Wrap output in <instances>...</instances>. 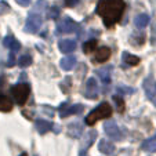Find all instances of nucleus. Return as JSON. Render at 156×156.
I'll return each mask as SVG.
<instances>
[{
  "mask_svg": "<svg viewBox=\"0 0 156 156\" xmlns=\"http://www.w3.org/2000/svg\"><path fill=\"white\" fill-rule=\"evenodd\" d=\"M124 11L123 0H98L95 12L102 18L106 28H112L119 22Z\"/></svg>",
  "mask_w": 156,
  "mask_h": 156,
  "instance_id": "1",
  "label": "nucleus"
},
{
  "mask_svg": "<svg viewBox=\"0 0 156 156\" xmlns=\"http://www.w3.org/2000/svg\"><path fill=\"white\" fill-rule=\"evenodd\" d=\"M112 116V106L108 102H102L101 105H98L97 108H94L91 112L88 113L84 119V123L87 126H93L101 119H108Z\"/></svg>",
  "mask_w": 156,
  "mask_h": 156,
  "instance_id": "2",
  "label": "nucleus"
},
{
  "mask_svg": "<svg viewBox=\"0 0 156 156\" xmlns=\"http://www.w3.org/2000/svg\"><path fill=\"white\" fill-rule=\"evenodd\" d=\"M11 94L18 105H24L30 95V86L27 83H18V84L12 86Z\"/></svg>",
  "mask_w": 156,
  "mask_h": 156,
  "instance_id": "3",
  "label": "nucleus"
},
{
  "mask_svg": "<svg viewBox=\"0 0 156 156\" xmlns=\"http://www.w3.org/2000/svg\"><path fill=\"white\" fill-rule=\"evenodd\" d=\"M41 24H43V17H41L37 11H32L27 18L24 30L28 33H36L39 29H40Z\"/></svg>",
  "mask_w": 156,
  "mask_h": 156,
  "instance_id": "4",
  "label": "nucleus"
},
{
  "mask_svg": "<svg viewBox=\"0 0 156 156\" xmlns=\"http://www.w3.org/2000/svg\"><path fill=\"white\" fill-rule=\"evenodd\" d=\"M77 28H79V25L69 17H64L57 22V32L58 33H72L77 30Z\"/></svg>",
  "mask_w": 156,
  "mask_h": 156,
  "instance_id": "5",
  "label": "nucleus"
},
{
  "mask_svg": "<svg viewBox=\"0 0 156 156\" xmlns=\"http://www.w3.org/2000/svg\"><path fill=\"white\" fill-rule=\"evenodd\" d=\"M142 87H144V91L147 94V97L152 101L153 105H156V83L152 77H147L142 83Z\"/></svg>",
  "mask_w": 156,
  "mask_h": 156,
  "instance_id": "6",
  "label": "nucleus"
},
{
  "mask_svg": "<svg viewBox=\"0 0 156 156\" xmlns=\"http://www.w3.org/2000/svg\"><path fill=\"white\" fill-rule=\"evenodd\" d=\"M104 130H105V133L108 134V137H111L113 141H120L122 140V133H120V130H119L118 124L113 120L106 122V123L104 124Z\"/></svg>",
  "mask_w": 156,
  "mask_h": 156,
  "instance_id": "7",
  "label": "nucleus"
},
{
  "mask_svg": "<svg viewBox=\"0 0 156 156\" xmlns=\"http://www.w3.org/2000/svg\"><path fill=\"white\" fill-rule=\"evenodd\" d=\"M86 97L91 98V100H95L98 97V83L94 77H90L86 82V91H84Z\"/></svg>",
  "mask_w": 156,
  "mask_h": 156,
  "instance_id": "8",
  "label": "nucleus"
},
{
  "mask_svg": "<svg viewBox=\"0 0 156 156\" xmlns=\"http://www.w3.org/2000/svg\"><path fill=\"white\" fill-rule=\"evenodd\" d=\"M66 104H62L61 108H59V116L61 118H66V116H71V115H76V113H80L84 109V106L82 104H75V105L69 106V108H65Z\"/></svg>",
  "mask_w": 156,
  "mask_h": 156,
  "instance_id": "9",
  "label": "nucleus"
},
{
  "mask_svg": "<svg viewBox=\"0 0 156 156\" xmlns=\"http://www.w3.org/2000/svg\"><path fill=\"white\" fill-rule=\"evenodd\" d=\"M58 48H59V51L64 53V54H71L76 50V41L72 40V39H64V40H59Z\"/></svg>",
  "mask_w": 156,
  "mask_h": 156,
  "instance_id": "10",
  "label": "nucleus"
},
{
  "mask_svg": "<svg viewBox=\"0 0 156 156\" xmlns=\"http://www.w3.org/2000/svg\"><path fill=\"white\" fill-rule=\"evenodd\" d=\"M83 133V124L80 122H72L68 126V136L72 138H79Z\"/></svg>",
  "mask_w": 156,
  "mask_h": 156,
  "instance_id": "11",
  "label": "nucleus"
},
{
  "mask_svg": "<svg viewBox=\"0 0 156 156\" xmlns=\"http://www.w3.org/2000/svg\"><path fill=\"white\" fill-rule=\"evenodd\" d=\"M97 138V131L95 130H91V131H88L87 134L84 136L82 141V145H80V151H87V148H90L93 145V142L95 141Z\"/></svg>",
  "mask_w": 156,
  "mask_h": 156,
  "instance_id": "12",
  "label": "nucleus"
},
{
  "mask_svg": "<svg viewBox=\"0 0 156 156\" xmlns=\"http://www.w3.org/2000/svg\"><path fill=\"white\" fill-rule=\"evenodd\" d=\"M3 44H4V47L10 48L11 50V53H15V51H18L21 48V44L20 41L17 40V39L14 37V36H6V37L3 39Z\"/></svg>",
  "mask_w": 156,
  "mask_h": 156,
  "instance_id": "13",
  "label": "nucleus"
},
{
  "mask_svg": "<svg viewBox=\"0 0 156 156\" xmlns=\"http://www.w3.org/2000/svg\"><path fill=\"white\" fill-rule=\"evenodd\" d=\"M76 57L75 55H68V57H65V58L61 59V62H59V66H61L64 71H72V69L76 66Z\"/></svg>",
  "mask_w": 156,
  "mask_h": 156,
  "instance_id": "14",
  "label": "nucleus"
},
{
  "mask_svg": "<svg viewBox=\"0 0 156 156\" xmlns=\"http://www.w3.org/2000/svg\"><path fill=\"white\" fill-rule=\"evenodd\" d=\"M35 126H36V130H37L40 134H46L47 131H50L53 129V123L48 120H44V119H37L35 122Z\"/></svg>",
  "mask_w": 156,
  "mask_h": 156,
  "instance_id": "15",
  "label": "nucleus"
},
{
  "mask_svg": "<svg viewBox=\"0 0 156 156\" xmlns=\"http://www.w3.org/2000/svg\"><path fill=\"white\" fill-rule=\"evenodd\" d=\"M98 149L104 155H112L115 152V145H112V142L106 141V140H101L98 144Z\"/></svg>",
  "mask_w": 156,
  "mask_h": 156,
  "instance_id": "16",
  "label": "nucleus"
},
{
  "mask_svg": "<svg viewBox=\"0 0 156 156\" xmlns=\"http://www.w3.org/2000/svg\"><path fill=\"white\" fill-rule=\"evenodd\" d=\"M111 71H112V66H106V68H101V69H97L95 73L101 77V82L108 84L111 82Z\"/></svg>",
  "mask_w": 156,
  "mask_h": 156,
  "instance_id": "17",
  "label": "nucleus"
},
{
  "mask_svg": "<svg viewBox=\"0 0 156 156\" xmlns=\"http://www.w3.org/2000/svg\"><path fill=\"white\" fill-rule=\"evenodd\" d=\"M109 57H111V48L109 47H101L100 50H98V53L95 54V61L102 64V62L108 61Z\"/></svg>",
  "mask_w": 156,
  "mask_h": 156,
  "instance_id": "18",
  "label": "nucleus"
},
{
  "mask_svg": "<svg viewBox=\"0 0 156 156\" xmlns=\"http://www.w3.org/2000/svg\"><path fill=\"white\" fill-rule=\"evenodd\" d=\"M141 149L145 152H156V136L152 138H148L142 142Z\"/></svg>",
  "mask_w": 156,
  "mask_h": 156,
  "instance_id": "19",
  "label": "nucleus"
},
{
  "mask_svg": "<svg viewBox=\"0 0 156 156\" xmlns=\"http://www.w3.org/2000/svg\"><path fill=\"white\" fill-rule=\"evenodd\" d=\"M134 24H136V27L138 28V29H142V28H145L148 24H149V15H148V14H140V15H137V17L134 18Z\"/></svg>",
  "mask_w": 156,
  "mask_h": 156,
  "instance_id": "20",
  "label": "nucleus"
},
{
  "mask_svg": "<svg viewBox=\"0 0 156 156\" xmlns=\"http://www.w3.org/2000/svg\"><path fill=\"white\" fill-rule=\"evenodd\" d=\"M12 109V101L7 98L6 95H0V111L2 112H10Z\"/></svg>",
  "mask_w": 156,
  "mask_h": 156,
  "instance_id": "21",
  "label": "nucleus"
},
{
  "mask_svg": "<svg viewBox=\"0 0 156 156\" xmlns=\"http://www.w3.org/2000/svg\"><path fill=\"white\" fill-rule=\"evenodd\" d=\"M122 58H123L124 64L129 65V66H134V65H138L140 64V58H138V57L131 55V54H129V53H123Z\"/></svg>",
  "mask_w": 156,
  "mask_h": 156,
  "instance_id": "22",
  "label": "nucleus"
},
{
  "mask_svg": "<svg viewBox=\"0 0 156 156\" xmlns=\"http://www.w3.org/2000/svg\"><path fill=\"white\" fill-rule=\"evenodd\" d=\"M95 47H97V40L93 39V40H88L83 44V51H84L86 54H90L95 50Z\"/></svg>",
  "mask_w": 156,
  "mask_h": 156,
  "instance_id": "23",
  "label": "nucleus"
},
{
  "mask_svg": "<svg viewBox=\"0 0 156 156\" xmlns=\"http://www.w3.org/2000/svg\"><path fill=\"white\" fill-rule=\"evenodd\" d=\"M30 64H32V57L28 55V54L21 55L20 59H18V65H20L21 68H27V66H29Z\"/></svg>",
  "mask_w": 156,
  "mask_h": 156,
  "instance_id": "24",
  "label": "nucleus"
},
{
  "mask_svg": "<svg viewBox=\"0 0 156 156\" xmlns=\"http://www.w3.org/2000/svg\"><path fill=\"white\" fill-rule=\"evenodd\" d=\"M112 100H113V102H115V105H116V109H118V112H120V113H122V112L124 111V102H123V98L119 97V95H113Z\"/></svg>",
  "mask_w": 156,
  "mask_h": 156,
  "instance_id": "25",
  "label": "nucleus"
},
{
  "mask_svg": "<svg viewBox=\"0 0 156 156\" xmlns=\"http://www.w3.org/2000/svg\"><path fill=\"white\" fill-rule=\"evenodd\" d=\"M116 91L122 93V94H133V93H134V88L126 87V86H118V87H116Z\"/></svg>",
  "mask_w": 156,
  "mask_h": 156,
  "instance_id": "26",
  "label": "nucleus"
},
{
  "mask_svg": "<svg viewBox=\"0 0 156 156\" xmlns=\"http://www.w3.org/2000/svg\"><path fill=\"white\" fill-rule=\"evenodd\" d=\"M59 15V9L58 7H53V9H50V12L47 14V18H57Z\"/></svg>",
  "mask_w": 156,
  "mask_h": 156,
  "instance_id": "27",
  "label": "nucleus"
},
{
  "mask_svg": "<svg viewBox=\"0 0 156 156\" xmlns=\"http://www.w3.org/2000/svg\"><path fill=\"white\" fill-rule=\"evenodd\" d=\"M77 3H79V0H65V4L68 7H75Z\"/></svg>",
  "mask_w": 156,
  "mask_h": 156,
  "instance_id": "28",
  "label": "nucleus"
},
{
  "mask_svg": "<svg viewBox=\"0 0 156 156\" xmlns=\"http://www.w3.org/2000/svg\"><path fill=\"white\" fill-rule=\"evenodd\" d=\"M14 64H15V57H14V54H10L9 55V62H7V65L9 66H14Z\"/></svg>",
  "mask_w": 156,
  "mask_h": 156,
  "instance_id": "29",
  "label": "nucleus"
},
{
  "mask_svg": "<svg viewBox=\"0 0 156 156\" xmlns=\"http://www.w3.org/2000/svg\"><path fill=\"white\" fill-rule=\"evenodd\" d=\"M20 6H24V7H28L30 4V0H15Z\"/></svg>",
  "mask_w": 156,
  "mask_h": 156,
  "instance_id": "30",
  "label": "nucleus"
},
{
  "mask_svg": "<svg viewBox=\"0 0 156 156\" xmlns=\"http://www.w3.org/2000/svg\"><path fill=\"white\" fill-rule=\"evenodd\" d=\"M79 156H87V152H86V151H80Z\"/></svg>",
  "mask_w": 156,
  "mask_h": 156,
  "instance_id": "31",
  "label": "nucleus"
},
{
  "mask_svg": "<svg viewBox=\"0 0 156 156\" xmlns=\"http://www.w3.org/2000/svg\"><path fill=\"white\" fill-rule=\"evenodd\" d=\"M21 156H27V155H25V153H24V155H21Z\"/></svg>",
  "mask_w": 156,
  "mask_h": 156,
  "instance_id": "32",
  "label": "nucleus"
}]
</instances>
